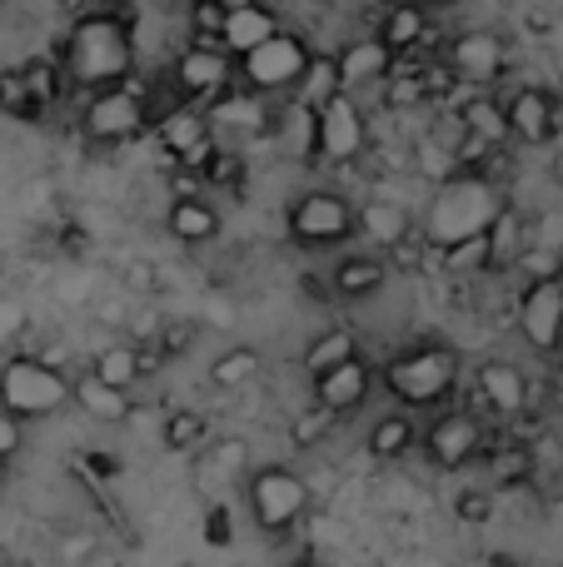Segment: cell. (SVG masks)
<instances>
[{"mask_svg":"<svg viewBox=\"0 0 563 567\" xmlns=\"http://www.w3.org/2000/svg\"><path fill=\"white\" fill-rule=\"evenodd\" d=\"M160 439H165L170 453H195L209 439V419L199 409H170L165 423H160Z\"/></svg>","mask_w":563,"mask_h":567,"instance_id":"cell-30","label":"cell"},{"mask_svg":"<svg viewBox=\"0 0 563 567\" xmlns=\"http://www.w3.org/2000/svg\"><path fill=\"white\" fill-rule=\"evenodd\" d=\"M25 323H30L25 303H20L16 293H0V349H10V343L25 333Z\"/></svg>","mask_w":563,"mask_h":567,"instance_id":"cell-41","label":"cell"},{"mask_svg":"<svg viewBox=\"0 0 563 567\" xmlns=\"http://www.w3.org/2000/svg\"><path fill=\"white\" fill-rule=\"evenodd\" d=\"M279 30V16L265 6V0H245V6H229L225 16V30H219V45L229 50V55H245V50H255L259 40H269Z\"/></svg>","mask_w":563,"mask_h":567,"instance_id":"cell-20","label":"cell"},{"mask_svg":"<svg viewBox=\"0 0 563 567\" xmlns=\"http://www.w3.org/2000/svg\"><path fill=\"white\" fill-rule=\"evenodd\" d=\"M215 463H219V468H245V443H239V439H225V443L215 449Z\"/></svg>","mask_w":563,"mask_h":567,"instance_id":"cell-46","label":"cell"},{"mask_svg":"<svg viewBox=\"0 0 563 567\" xmlns=\"http://www.w3.org/2000/svg\"><path fill=\"white\" fill-rule=\"evenodd\" d=\"M419 443V429H414V419H409L405 409L399 413H385V419L369 429V453L375 458H385V463H399L409 449Z\"/></svg>","mask_w":563,"mask_h":567,"instance_id":"cell-25","label":"cell"},{"mask_svg":"<svg viewBox=\"0 0 563 567\" xmlns=\"http://www.w3.org/2000/svg\"><path fill=\"white\" fill-rule=\"evenodd\" d=\"M375 35L385 40L395 55H409V50H419L424 35H429V6L424 0H399L395 10H385V20H379Z\"/></svg>","mask_w":563,"mask_h":567,"instance_id":"cell-21","label":"cell"},{"mask_svg":"<svg viewBox=\"0 0 563 567\" xmlns=\"http://www.w3.org/2000/svg\"><path fill=\"white\" fill-rule=\"evenodd\" d=\"M459 125L474 130V135L489 140V145H504V140H514V130H509V115H504V100H494V95L464 100V110H459Z\"/></svg>","mask_w":563,"mask_h":567,"instance_id":"cell-27","label":"cell"},{"mask_svg":"<svg viewBox=\"0 0 563 567\" xmlns=\"http://www.w3.org/2000/svg\"><path fill=\"white\" fill-rule=\"evenodd\" d=\"M504 115L519 145H549L559 135V100L544 85H519L504 100Z\"/></svg>","mask_w":563,"mask_h":567,"instance_id":"cell-16","label":"cell"},{"mask_svg":"<svg viewBox=\"0 0 563 567\" xmlns=\"http://www.w3.org/2000/svg\"><path fill=\"white\" fill-rule=\"evenodd\" d=\"M474 403L504 413V419H519V413L529 409V379H524V369H514V363H504V359L479 363V373H474Z\"/></svg>","mask_w":563,"mask_h":567,"instance_id":"cell-17","label":"cell"},{"mask_svg":"<svg viewBox=\"0 0 563 567\" xmlns=\"http://www.w3.org/2000/svg\"><path fill=\"white\" fill-rule=\"evenodd\" d=\"M0 403L25 423L55 419L60 409L75 403V379L40 353H16V359L0 363Z\"/></svg>","mask_w":563,"mask_h":567,"instance_id":"cell-4","label":"cell"},{"mask_svg":"<svg viewBox=\"0 0 563 567\" xmlns=\"http://www.w3.org/2000/svg\"><path fill=\"white\" fill-rule=\"evenodd\" d=\"M65 75L75 90H100L115 85L135 70V16L130 6H105V10H85L65 35Z\"/></svg>","mask_w":563,"mask_h":567,"instance_id":"cell-1","label":"cell"},{"mask_svg":"<svg viewBox=\"0 0 563 567\" xmlns=\"http://www.w3.org/2000/svg\"><path fill=\"white\" fill-rule=\"evenodd\" d=\"M359 235L395 249L409 235V215L399 205H389V199H369V205H359Z\"/></svg>","mask_w":563,"mask_h":567,"instance_id":"cell-28","label":"cell"},{"mask_svg":"<svg viewBox=\"0 0 563 567\" xmlns=\"http://www.w3.org/2000/svg\"><path fill=\"white\" fill-rule=\"evenodd\" d=\"M10 483V458H0V488Z\"/></svg>","mask_w":563,"mask_h":567,"instance_id":"cell-47","label":"cell"},{"mask_svg":"<svg viewBox=\"0 0 563 567\" xmlns=\"http://www.w3.org/2000/svg\"><path fill=\"white\" fill-rule=\"evenodd\" d=\"M225 6H245V0H225Z\"/></svg>","mask_w":563,"mask_h":567,"instance_id":"cell-49","label":"cell"},{"mask_svg":"<svg viewBox=\"0 0 563 567\" xmlns=\"http://www.w3.org/2000/svg\"><path fill=\"white\" fill-rule=\"evenodd\" d=\"M339 55V75H345V90H365V85H379V80L395 75L399 55L385 45L379 35H365V40H349Z\"/></svg>","mask_w":563,"mask_h":567,"instance_id":"cell-19","label":"cell"},{"mask_svg":"<svg viewBox=\"0 0 563 567\" xmlns=\"http://www.w3.org/2000/svg\"><path fill=\"white\" fill-rule=\"evenodd\" d=\"M454 518L464 523V528H484V523L494 518V488H464L454 498Z\"/></svg>","mask_w":563,"mask_h":567,"instance_id":"cell-39","label":"cell"},{"mask_svg":"<svg viewBox=\"0 0 563 567\" xmlns=\"http://www.w3.org/2000/svg\"><path fill=\"white\" fill-rule=\"evenodd\" d=\"M20 449H25V419L0 403V458H16Z\"/></svg>","mask_w":563,"mask_h":567,"instance_id":"cell-44","label":"cell"},{"mask_svg":"<svg viewBox=\"0 0 563 567\" xmlns=\"http://www.w3.org/2000/svg\"><path fill=\"white\" fill-rule=\"evenodd\" d=\"M345 90V75H339V55H309V65H305V75H299V85H295V95L305 100V105H329V100Z\"/></svg>","mask_w":563,"mask_h":567,"instance_id":"cell-26","label":"cell"},{"mask_svg":"<svg viewBox=\"0 0 563 567\" xmlns=\"http://www.w3.org/2000/svg\"><path fill=\"white\" fill-rule=\"evenodd\" d=\"M519 333L534 353L563 349V275H539L519 293Z\"/></svg>","mask_w":563,"mask_h":567,"instance_id":"cell-11","label":"cell"},{"mask_svg":"<svg viewBox=\"0 0 563 567\" xmlns=\"http://www.w3.org/2000/svg\"><path fill=\"white\" fill-rule=\"evenodd\" d=\"M155 140L175 165L199 169V165L215 159V150H209V110L190 105V100H180L175 110H165V115L155 120Z\"/></svg>","mask_w":563,"mask_h":567,"instance_id":"cell-13","label":"cell"},{"mask_svg":"<svg viewBox=\"0 0 563 567\" xmlns=\"http://www.w3.org/2000/svg\"><path fill=\"white\" fill-rule=\"evenodd\" d=\"M259 369H265L259 349L239 343V349H225L215 363H209V383H215V389H245V383L259 379Z\"/></svg>","mask_w":563,"mask_h":567,"instance_id":"cell-32","label":"cell"},{"mask_svg":"<svg viewBox=\"0 0 563 567\" xmlns=\"http://www.w3.org/2000/svg\"><path fill=\"white\" fill-rule=\"evenodd\" d=\"M529 473V453H509V458H494V483L504 488V483H514V478H524Z\"/></svg>","mask_w":563,"mask_h":567,"instance_id":"cell-45","label":"cell"},{"mask_svg":"<svg viewBox=\"0 0 563 567\" xmlns=\"http://www.w3.org/2000/svg\"><path fill=\"white\" fill-rule=\"evenodd\" d=\"M225 16H229L225 0H195V10H190V25H195L199 40H219V30H225Z\"/></svg>","mask_w":563,"mask_h":567,"instance_id":"cell-40","label":"cell"},{"mask_svg":"<svg viewBox=\"0 0 563 567\" xmlns=\"http://www.w3.org/2000/svg\"><path fill=\"white\" fill-rule=\"evenodd\" d=\"M219 209H215V199L209 195H175L170 199V209H165V229H170V239H180V245H190V249H199V245H209V239L219 235Z\"/></svg>","mask_w":563,"mask_h":567,"instance_id":"cell-18","label":"cell"},{"mask_svg":"<svg viewBox=\"0 0 563 567\" xmlns=\"http://www.w3.org/2000/svg\"><path fill=\"white\" fill-rule=\"evenodd\" d=\"M309 55L315 50L295 35V30L279 25L269 40H259L255 50L235 55V70H239V85L255 90V95H295L299 75H305Z\"/></svg>","mask_w":563,"mask_h":567,"instance_id":"cell-7","label":"cell"},{"mask_svg":"<svg viewBox=\"0 0 563 567\" xmlns=\"http://www.w3.org/2000/svg\"><path fill=\"white\" fill-rule=\"evenodd\" d=\"M444 60H449V75H454V80L489 90V85H499V80H504L509 45H504V35H494V30H464V35L449 40Z\"/></svg>","mask_w":563,"mask_h":567,"instance_id":"cell-12","label":"cell"},{"mask_svg":"<svg viewBox=\"0 0 563 567\" xmlns=\"http://www.w3.org/2000/svg\"><path fill=\"white\" fill-rule=\"evenodd\" d=\"M339 299H369V293H379L389 284V259L379 255H345L335 265V275H329Z\"/></svg>","mask_w":563,"mask_h":567,"instance_id":"cell-23","label":"cell"},{"mask_svg":"<svg viewBox=\"0 0 563 567\" xmlns=\"http://www.w3.org/2000/svg\"><path fill=\"white\" fill-rule=\"evenodd\" d=\"M349 353H359V333H355V329L335 323V329L315 333V339H309V349H305V369H309V379H315V373H325V369H335V363H345Z\"/></svg>","mask_w":563,"mask_h":567,"instance_id":"cell-29","label":"cell"},{"mask_svg":"<svg viewBox=\"0 0 563 567\" xmlns=\"http://www.w3.org/2000/svg\"><path fill=\"white\" fill-rule=\"evenodd\" d=\"M414 165H419V175L439 185V179H449L459 169V155L449 145H439V140H419V145H414Z\"/></svg>","mask_w":563,"mask_h":567,"instance_id":"cell-37","label":"cell"},{"mask_svg":"<svg viewBox=\"0 0 563 567\" xmlns=\"http://www.w3.org/2000/svg\"><path fill=\"white\" fill-rule=\"evenodd\" d=\"M335 419H339V413H329L325 403H315V409L295 413V423H289V443H295V449H315V443L329 433V423H335Z\"/></svg>","mask_w":563,"mask_h":567,"instance_id":"cell-38","label":"cell"},{"mask_svg":"<svg viewBox=\"0 0 563 567\" xmlns=\"http://www.w3.org/2000/svg\"><path fill=\"white\" fill-rule=\"evenodd\" d=\"M245 498H249V518L259 523V533L285 538V533H295L299 518L309 513V483L299 478L289 463H265V468L249 473Z\"/></svg>","mask_w":563,"mask_h":567,"instance_id":"cell-6","label":"cell"},{"mask_svg":"<svg viewBox=\"0 0 563 567\" xmlns=\"http://www.w3.org/2000/svg\"><path fill=\"white\" fill-rule=\"evenodd\" d=\"M459 373H464V363H459V353L449 343H414V349L395 353L385 363V389L405 409H434V403H444L454 393Z\"/></svg>","mask_w":563,"mask_h":567,"instance_id":"cell-3","label":"cell"},{"mask_svg":"<svg viewBox=\"0 0 563 567\" xmlns=\"http://www.w3.org/2000/svg\"><path fill=\"white\" fill-rule=\"evenodd\" d=\"M90 369L100 373V379L120 383V389H135L140 379H145V353L135 349V343H110V349L95 353V363Z\"/></svg>","mask_w":563,"mask_h":567,"instance_id":"cell-33","label":"cell"},{"mask_svg":"<svg viewBox=\"0 0 563 567\" xmlns=\"http://www.w3.org/2000/svg\"><path fill=\"white\" fill-rule=\"evenodd\" d=\"M365 155V110L355 105V90H339L329 105H319V150L325 165H349Z\"/></svg>","mask_w":563,"mask_h":567,"instance_id":"cell-14","label":"cell"},{"mask_svg":"<svg viewBox=\"0 0 563 567\" xmlns=\"http://www.w3.org/2000/svg\"><path fill=\"white\" fill-rule=\"evenodd\" d=\"M429 95V80L424 75H389V105H419Z\"/></svg>","mask_w":563,"mask_h":567,"instance_id":"cell-43","label":"cell"},{"mask_svg":"<svg viewBox=\"0 0 563 567\" xmlns=\"http://www.w3.org/2000/svg\"><path fill=\"white\" fill-rule=\"evenodd\" d=\"M0 115H16V120L40 115V105H35V95H30V85H25V75H20V65H16V70H0Z\"/></svg>","mask_w":563,"mask_h":567,"instance_id":"cell-35","label":"cell"},{"mask_svg":"<svg viewBox=\"0 0 563 567\" xmlns=\"http://www.w3.org/2000/svg\"><path fill=\"white\" fill-rule=\"evenodd\" d=\"M484 449H489V433H484V423H479V413H469V409L434 413V423L424 429L429 463H434V468H444V473L469 468V463H474Z\"/></svg>","mask_w":563,"mask_h":567,"instance_id":"cell-10","label":"cell"},{"mask_svg":"<svg viewBox=\"0 0 563 567\" xmlns=\"http://www.w3.org/2000/svg\"><path fill=\"white\" fill-rule=\"evenodd\" d=\"M369 389H375V363L365 359V353H349L345 363H335V369L315 373V403H325L329 413H355L365 409Z\"/></svg>","mask_w":563,"mask_h":567,"instance_id":"cell-15","label":"cell"},{"mask_svg":"<svg viewBox=\"0 0 563 567\" xmlns=\"http://www.w3.org/2000/svg\"><path fill=\"white\" fill-rule=\"evenodd\" d=\"M489 245H494V265H514L519 255H524V225H519L514 219V209L504 205V215L494 219V225H489Z\"/></svg>","mask_w":563,"mask_h":567,"instance_id":"cell-36","label":"cell"},{"mask_svg":"<svg viewBox=\"0 0 563 567\" xmlns=\"http://www.w3.org/2000/svg\"><path fill=\"white\" fill-rule=\"evenodd\" d=\"M439 265L449 275H479V269H494V245H489V229L484 235H469V239H454V245L439 249Z\"/></svg>","mask_w":563,"mask_h":567,"instance_id":"cell-34","label":"cell"},{"mask_svg":"<svg viewBox=\"0 0 563 567\" xmlns=\"http://www.w3.org/2000/svg\"><path fill=\"white\" fill-rule=\"evenodd\" d=\"M279 145L295 159H315V150H319V110L305 105L299 95H289L285 115H279Z\"/></svg>","mask_w":563,"mask_h":567,"instance_id":"cell-24","label":"cell"},{"mask_svg":"<svg viewBox=\"0 0 563 567\" xmlns=\"http://www.w3.org/2000/svg\"><path fill=\"white\" fill-rule=\"evenodd\" d=\"M75 403L85 409V419H95V423H125L130 419V389L100 379L95 369L75 379Z\"/></svg>","mask_w":563,"mask_h":567,"instance_id":"cell-22","label":"cell"},{"mask_svg":"<svg viewBox=\"0 0 563 567\" xmlns=\"http://www.w3.org/2000/svg\"><path fill=\"white\" fill-rule=\"evenodd\" d=\"M20 75H25L30 95H35L40 110H50L60 95H65L70 75H65V60H50V55H30L25 65H20Z\"/></svg>","mask_w":563,"mask_h":567,"instance_id":"cell-31","label":"cell"},{"mask_svg":"<svg viewBox=\"0 0 563 567\" xmlns=\"http://www.w3.org/2000/svg\"><path fill=\"white\" fill-rule=\"evenodd\" d=\"M229 85H239V70H235V55H229L219 40L195 35V45L180 50V60H175L180 100H190V105H215Z\"/></svg>","mask_w":563,"mask_h":567,"instance_id":"cell-9","label":"cell"},{"mask_svg":"<svg viewBox=\"0 0 563 567\" xmlns=\"http://www.w3.org/2000/svg\"><path fill=\"white\" fill-rule=\"evenodd\" d=\"M499 215H504V195H499L474 165H459L454 175L434 185V199H429V209H424V239L434 249H444V245H454V239L484 235Z\"/></svg>","mask_w":563,"mask_h":567,"instance_id":"cell-2","label":"cell"},{"mask_svg":"<svg viewBox=\"0 0 563 567\" xmlns=\"http://www.w3.org/2000/svg\"><path fill=\"white\" fill-rule=\"evenodd\" d=\"M424 6H429V10H434V6H444V0H424Z\"/></svg>","mask_w":563,"mask_h":567,"instance_id":"cell-48","label":"cell"},{"mask_svg":"<svg viewBox=\"0 0 563 567\" xmlns=\"http://www.w3.org/2000/svg\"><path fill=\"white\" fill-rule=\"evenodd\" d=\"M195 339H199V329H195L190 319H170L165 329H160V339H155V343H160V353H165V359H175V353H185Z\"/></svg>","mask_w":563,"mask_h":567,"instance_id":"cell-42","label":"cell"},{"mask_svg":"<svg viewBox=\"0 0 563 567\" xmlns=\"http://www.w3.org/2000/svg\"><path fill=\"white\" fill-rule=\"evenodd\" d=\"M80 125L95 145H120V140H135L150 125V95L135 80H115V85L90 90L85 110H80Z\"/></svg>","mask_w":563,"mask_h":567,"instance_id":"cell-8","label":"cell"},{"mask_svg":"<svg viewBox=\"0 0 563 567\" xmlns=\"http://www.w3.org/2000/svg\"><path fill=\"white\" fill-rule=\"evenodd\" d=\"M285 235L299 249H335L359 239V205L345 199L339 189H305L295 205L285 209Z\"/></svg>","mask_w":563,"mask_h":567,"instance_id":"cell-5","label":"cell"}]
</instances>
